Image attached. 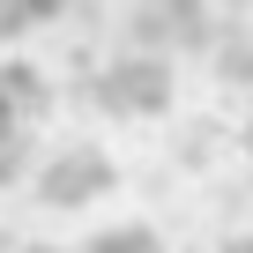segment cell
<instances>
[{"label":"cell","instance_id":"obj_1","mask_svg":"<svg viewBox=\"0 0 253 253\" xmlns=\"http://www.w3.org/2000/svg\"><path fill=\"white\" fill-rule=\"evenodd\" d=\"M97 253H157V238H104Z\"/></svg>","mask_w":253,"mask_h":253}]
</instances>
